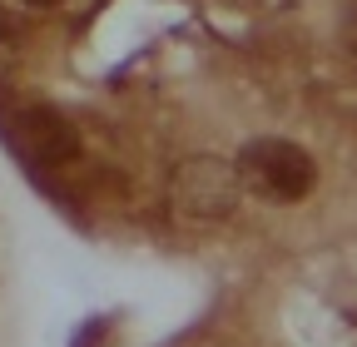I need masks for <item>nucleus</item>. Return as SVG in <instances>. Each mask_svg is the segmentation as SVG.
<instances>
[{
    "label": "nucleus",
    "instance_id": "f257e3e1",
    "mask_svg": "<svg viewBox=\"0 0 357 347\" xmlns=\"http://www.w3.org/2000/svg\"><path fill=\"white\" fill-rule=\"evenodd\" d=\"M238 169L248 174V179L263 189V194H273V199H303L312 189V179H318V169H312V154L288 144V139H258L243 149Z\"/></svg>",
    "mask_w": 357,
    "mask_h": 347
},
{
    "label": "nucleus",
    "instance_id": "f03ea898",
    "mask_svg": "<svg viewBox=\"0 0 357 347\" xmlns=\"http://www.w3.org/2000/svg\"><path fill=\"white\" fill-rule=\"evenodd\" d=\"M25 144H30L40 159H50V164H55V159H70V154L79 149L70 119L55 114V109H30V114H25Z\"/></svg>",
    "mask_w": 357,
    "mask_h": 347
},
{
    "label": "nucleus",
    "instance_id": "7ed1b4c3",
    "mask_svg": "<svg viewBox=\"0 0 357 347\" xmlns=\"http://www.w3.org/2000/svg\"><path fill=\"white\" fill-rule=\"evenodd\" d=\"M30 6H55V0H30Z\"/></svg>",
    "mask_w": 357,
    "mask_h": 347
}]
</instances>
